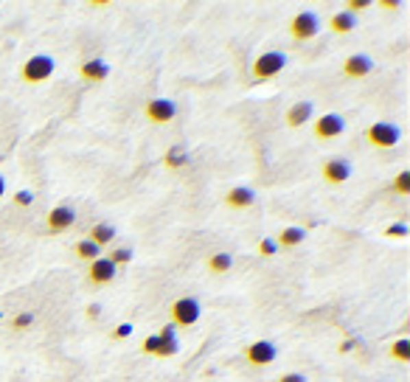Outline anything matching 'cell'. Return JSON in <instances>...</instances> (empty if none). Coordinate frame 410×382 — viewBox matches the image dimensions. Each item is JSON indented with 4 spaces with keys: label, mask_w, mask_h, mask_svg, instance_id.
<instances>
[{
    "label": "cell",
    "mask_w": 410,
    "mask_h": 382,
    "mask_svg": "<svg viewBox=\"0 0 410 382\" xmlns=\"http://www.w3.org/2000/svg\"><path fill=\"white\" fill-rule=\"evenodd\" d=\"M284 65H287V56L281 51H265L261 56H256V60H253L250 73H253L256 82H267V79L278 76L284 71Z\"/></svg>",
    "instance_id": "cell-1"
},
{
    "label": "cell",
    "mask_w": 410,
    "mask_h": 382,
    "mask_svg": "<svg viewBox=\"0 0 410 382\" xmlns=\"http://www.w3.org/2000/svg\"><path fill=\"white\" fill-rule=\"evenodd\" d=\"M53 60L48 53H37V56H32L23 68H20V79L25 82V84H43L51 73H53Z\"/></svg>",
    "instance_id": "cell-2"
},
{
    "label": "cell",
    "mask_w": 410,
    "mask_h": 382,
    "mask_svg": "<svg viewBox=\"0 0 410 382\" xmlns=\"http://www.w3.org/2000/svg\"><path fill=\"white\" fill-rule=\"evenodd\" d=\"M317 32H320V20L315 12H298L289 20V34L296 43H309L312 37H317Z\"/></svg>",
    "instance_id": "cell-3"
},
{
    "label": "cell",
    "mask_w": 410,
    "mask_h": 382,
    "mask_svg": "<svg viewBox=\"0 0 410 382\" xmlns=\"http://www.w3.org/2000/svg\"><path fill=\"white\" fill-rule=\"evenodd\" d=\"M402 138L399 127L396 124H388V121H376L365 130V141L371 146H376V150H391V146H396Z\"/></svg>",
    "instance_id": "cell-4"
},
{
    "label": "cell",
    "mask_w": 410,
    "mask_h": 382,
    "mask_svg": "<svg viewBox=\"0 0 410 382\" xmlns=\"http://www.w3.org/2000/svg\"><path fill=\"white\" fill-rule=\"evenodd\" d=\"M200 301L197 298H178L171 304V326H194V323L200 320Z\"/></svg>",
    "instance_id": "cell-5"
},
{
    "label": "cell",
    "mask_w": 410,
    "mask_h": 382,
    "mask_svg": "<svg viewBox=\"0 0 410 382\" xmlns=\"http://www.w3.org/2000/svg\"><path fill=\"white\" fill-rule=\"evenodd\" d=\"M278 357V348L270 343V340H256L245 348V360L253 366V368H267L273 366Z\"/></svg>",
    "instance_id": "cell-6"
},
{
    "label": "cell",
    "mask_w": 410,
    "mask_h": 382,
    "mask_svg": "<svg viewBox=\"0 0 410 382\" xmlns=\"http://www.w3.org/2000/svg\"><path fill=\"white\" fill-rule=\"evenodd\" d=\"M143 115L152 124H169L174 115H178V107H174L171 99H149L143 104Z\"/></svg>",
    "instance_id": "cell-7"
},
{
    "label": "cell",
    "mask_w": 410,
    "mask_h": 382,
    "mask_svg": "<svg viewBox=\"0 0 410 382\" xmlns=\"http://www.w3.org/2000/svg\"><path fill=\"white\" fill-rule=\"evenodd\" d=\"M115 273H119V267H115L107 256H99L96 261H91V267H87V281L93 287H107V284H112Z\"/></svg>",
    "instance_id": "cell-8"
},
{
    "label": "cell",
    "mask_w": 410,
    "mask_h": 382,
    "mask_svg": "<svg viewBox=\"0 0 410 382\" xmlns=\"http://www.w3.org/2000/svg\"><path fill=\"white\" fill-rule=\"evenodd\" d=\"M343 130H346V121L337 112H326L315 121V138L317 141H335V138L343 135Z\"/></svg>",
    "instance_id": "cell-9"
},
{
    "label": "cell",
    "mask_w": 410,
    "mask_h": 382,
    "mask_svg": "<svg viewBox=\"0 0 410 382\" xmlns=\"http://www.w3.org/2000/svg\"><path fill=\"white\" fill-rule=\"evenodd\" d=\"M320 174H324V180H326L329 186H340V183H346V180L351 178V166H348V160H343V158H329V160L324 163V169H320Z\"/></svg>",
    "instance_id": "cell-10"
},
{
    "label": "cell",
    "mask_w": 410,
    "mask_h": 382,
    "mask_svg": "<svg viewBox=\"0 0 410 382\" xmlns=\"http://www.w3.org/2000/svg\"><path fill=\"white\" fill-rule=\"evenodd\" d=\"M73 219H76V211H73V208H68V205H56V208L45 217V228H48L51 233H62V230H68V228L73 225Z\"/></svg>",
    "instance_id": "cell-11"
},
{
    "label": "cell",
    "mask_w": 410,
    "mask_h": 382,
    "mask_svg": "<svg viewBox=\"0 0 410 382\" xmlns=\"http://www.w3.org/2000/svg\"><path fill=\"white\" fill-rule=\"evenodd\" d=\"M371 68H374L371 56H365V53H351L348 60L343 62V76H346V79H363V76L371 73Z\"/></svg>",
    "instance_id": "cell-12"
},
{
    "label": "cell",
    "mask_w": 410,
    "mask_h": 382,
    "mask_svg": "<svg viewBox=\"0 0 410 382\" xmlns=\"http://www.w3.org/2000/svg\"><path fill=\"white\" fill-rule=\"evenodd\" d=\"M253 202H256V194L250 189H245V186H237V189H230L225 194V205H228V208H233V211H245V208H250Z\"/></svg>",
    "instance_id": "cell-13"
},
{
    "label": "cell",
    "mask_w": 410,
    "mask_h": 382,
    "mask_svg": "<svg viewBox=\"0 0 410 382\" xmlns=\"http://www.w3.org/2000/svg\"><path fill=\"white\" fill-rule=\"evenodd\" d=\"M158 340H160V348H158V357H174L180 351V343H178V332H174V326L169 323V326H163L158 332Z\"/></svg>",
    "instance_id": "cell-14"
},
{
    "label": "cell",
    "mask_w": 410,
    "mask_h": 382,
    "mask_svg": "<svg viewBox=\"0 0 410 382\" xmlns=\"http://www.w3.org/2000/svg\"><path fill=\"white\" fill-rule=\"evenodd\" d=\"M79 73H82L84 82L96 84V82H104V79L110 76V65H107L104 60H87V62L79 68Z\"/></svg>",
    "instance_id": "cell-15"
},
{
    "label": "cell",
    "mask_w": 410,
    "mask_h": 382,
    "mask_svg": "<svg viewBox=\"0 0 410 382\" xmlns=\"http://www.w3.org/2000/svg\"><path fill=\"white\" fill-rule=\"evenodd\" d=\"M312 102H298V104H292L289 110H287V127H292V130H298V127H304L309 119H312Z\"/></svg>",
    "instance_id": "cell-16"
},
{
    "label": "cell",
    "mask_w": 410,
    "mask_h": 382,
    "mask_svg": "<svg viewBox=\"0 0 410 382\" xmlns=\"http://www.w3.org/2000/svg\"><path fill=\"white\" fill-rule=\"evenodd\" d=\"M87 239H91L96 248H104V245H110L115 239V228L110 222H96L91 228V233H87Z\"/></svg>",
    "instance_id": "cell-17"
},
{
    "label": "cell",
    "mask_w": 410,
    "mask_h": 382,
    "mask_svg": "<svg viewBox=\"0 0 410 382\" xmlns=\"http://www.w3.org/2000/svg\"><path fill=\"white\" fill-rule=\"evenodd\" d=\"M329 28L335 34H348V32H354V28H357V17L348 14V12H337V14H332Z\"/></svg>",
    "instance_id": "cell-18"
},
{
    "label": "cell",
    "mask_w": 410,
    "mask_h": 382,
    "mask_svg": "<svg viewBox=\"0 0 410 382\" xmlns=\"http://www.w3.org/2000/svg\"><path fill=\"white\" fill-rule=\"evenodd\" d=\"M304 242V228H298V225H289V228H284L281 233H278V248H296V245H301Z\"/></svg>",
    "instance_id": "cell-19"
},
{
    "label": "cell",
    "mask_w": 410,
    "mask_h": 382,
    "mask_svg": "<svg viewBox=\"0 0 410 382\" xmlns=\"http://www.w3.org/2000/svg\"><path fill=\"white\" fill-rule=\"evenodd\" d=\"M73 253H76V259H82V261H96V259L101 256V248H96L91 239H82V242L73 248Z\"/></svg>",
    "instance_id": "cell-20"
},
{
    "label": "cell",
    "mask_w": 410,
    "mask_h": 382,
    "mask_svg": "<svg viewBox=\"0 0 410 382\" xmlns=\"http://www.w3.org/2000/svg\"><path fill=\"white\" fill-rule=\"evenodd\" d=\"M230 264H233V259H230V253H214L211 259H208V270L214 273V276H222V273H228L230 270Z\"/></svg>",
    "instance_id": "cell-21"
},
{
    "label": "cell",
    "mask_w": 410,
    "mask_h": 382,
    "mask_svg": "<svg viewBox=\"0 0 410 382\" xmlns=\"http://www.w3.org/2000/svg\"><path fill=\"white\" fill-rule=\"evenodd\" d=\"M388 351H391V357H394L396 363H410V340H407V337L394 340Z\"/></svg>",
    "instance_id": "cell-22"
},
{
    "label": "cell",
    "mask_w": 410,
    "mask_h": 382,
    "mask_svg": "<svg viewBox=\"0 0 410 382\" xmlns=\"http://www.w3.org/2000/svg\"><path fill=\"white\" fill-rule=\"evenodd\" d=\"M186 163H189V155H186V150H180V146H171V150L166 152V166L169 169H180Z\"/></svg>",
    "instance_id": "cell-23"
},
{
    "label": "cell",
    "mask_w": 410,
    "mask_h": 382,
    "mask_svg": "<svg viewBox=\"0 0 410 382\" xmlns=\"http://www.w3.org/2000/svg\"><path fill=\"white\" fill-rule=\"evenodd\" d=\"M391 191L399 194V197H407L410 194V171H399L396 180L391 183Z\"/></svg>",
    "instance_id": "cell-24"
},
{
    "label": "cell",
    "mask_w": 410,
    "mask_h": 382,
    "mask_svg": "<svg viewBox=\"0 0 410 382\" xmlns=\"http://www.w3.org/2000/svg\"><path fill=\"white\" fill-rule=\"evenodd\" d=\"M107 259L115 264V267H124V264H130V261H132V250H130V248H115Z\"/></svg>",
    "instance_id": "cell-25"
},
{
    "label": "cell",
    "mask_w": 410,
    "mask_h": 382,
    "mask_svg": "<svg viewBox=\"0 0 410 382\" xmlns=\"http://www.w3.org/2000/svg\"><path fill=\"white\" fill-rule=\"evenodd\" d=\"M32 323H34V315H32V312H20V315L12 320V329H14V332H25L28 326H32Z\"/></svg>",
    "instance_id": "cell-26"
},
{
    "label": "cell",
    "mask_w": 410,
    "mask_h": 382,
    "mask_svg": "<svg viewBox=\"0 0 410 382\" xmlns=\"http://www.w3.org/2000/svg\"><path fill=\"white\" fill-rule=\"evenodd\" d=\"M158 348H160L158 335H149V337L143 340V346H141V351H143V355H149V357H158Z\"/></svg>",
    "instance_id": "cell-27"
},
{
    "label": "cell",
    "mask_w": 410,
    "mask_h": 382,
    "mask_svg": "<svg viewBox=\"0 0 410 382\" xmlns=\"http://www.w3.org/2000/svg\"><path fill=\"white\" fill-rule=\"evenodd\" d=\"M385 237H388V239H405V237H407V225H405V222L388 225V228H385Z\"/></svg>",
    "instance_id": "cell-28"
},
{
    "label": "cell",
    "mask_w": 410,
    "mask_h": 382,
    "mask_svg": "<svg viewBox=\"0 0 410 382\" xmlns=\"http://www.w3.org/2000/svg\"><path fill=\"white\" fill-rule=\"evenodd\" d=\"M276 250H278V245H276V239H261L258 242V256H276Z\"/></svg>",
    "instance_id": "cell-29"
},
{
    "label": "cell",
    "mask_w": 410,
    "mask_h": 382,
    "mask_svg": "<svg viewBox=\"0 0 410 382\" xmlns=\"http://www.w3.org/2000/svg\"><path fill=\"white\" fill-rule=\"evenodd\" d=\"M371 6V0H348L346 3V9L343 12H348V14H354V12H365Z\"/></svg>",
    "instance_id": "cell-30"
},
{
    "label": "cell",
    "mask_w": 410,
    "mask_h": 382,
    "mask_svg": "<svg viewBox=\"0 0 410 382\" xmlns=\"http://www.w3.org/2000/svg\"><path fill=\"white\" fill-rule=\"evenodd\" d=\"M132 335V323H121V326L112 329V340H127Z\"/></svg>",
    "instance_id": "cell-31"
},
{
    "label": "cell",
    "mask_w": 410,
    "mask_h": 382,
    "mask_svg": "<svg viewBox=\"0 0 410 382\" xmlns=\"http://www.w3.org/2000/svg\"><path fill=\"white\" fill-rule=\"evenodd\" d=\"M34 202V194L32 191H17L14 194V205H23V208H25V205H32Z\"/></svg>",
    "instance_id": "cell-32"
},
{
    "label": "cell",
    "mask_w": 410,
    "mask_h": 382,
    "mask_svg": "<svg viewBox=\"0 0 410 382\" xmlns=\"http://www.w3.org/2000/svg\"><path fill=\"white\" fill-rule=\"evenodd\" d=\"M402 3H399V0H379V9H383V12H396Z\"/></svg>",
    "instance_id": "cell-33"
},
{
    "label": "cell",
    "mask_w": 410,
    "mask_h": 382,
    "mask_svg": "<svg viewBox=\"0 0 410 382\" xmlns=\"http://www.w3.org/2000/svg\"><path fill=\"white\" fill-rule=\"evenodd\" d=\"M278 382H306V377L304 374H284Z\"/></svg>",
    "instance_id": "cell-34"
},
{
    "label": "cell",
    "mask_w": 410,
    "mask_h": 382,
    "mask_svg": "<svg viewBox=\"0 0 410 382\" xmlns=\"http://www.w3.org/2000/svg\"><path fill=\"white\" fill-rule=\"evenodd\" d=\"M99 315H101V307H99V304H91V307H87V318H91V320L99 318Z\"/></svg>",
    "instance_id": "cell-35"
},
{
    "label": "cell",
    "mask_w": 410,
    "mask_h": 382,
    "mask_svg": "<svg viewBox=\"0 0 410 382\" xmlns=\"http://www.w3.org/2000/svg\"><path fill=\"white\" fill-rule=\"evenodd\" d=\"M351 348H354V340H346V343H340V351H343V355H348Z\"/></svg>",
    "instance_id": "cell-36"
},
{
    "label": "cell",
    "mask_w": 410,
    "mask_h": 382,
    "mask_svg": "<svg viewBox=\"0 0 410 382\" xmlns=\"http://www.w3.org/2000/svg\"><path fill=\"white\" fill-rule=\"evenodd\" d=\"M87 6H91V9H104V6H107V0H91Z\"/></svg>",
    "instance_id": "cell-37"
},
{
    "label": "cell",
    "mask_w": 410,
    "mask_h": 382,
    "mask_svg": "<svg viewBox=\"0 0 410 382\" xmlns=\"http://www.w3.org/2000/svg\"><path fill=\"white\" fill-rule=\"evenodd\" d=\"M3 194H6V180L0 178V200H3Z\"/></svg>",
    "instance_id": "cell-38"
},
{
    "label": "cell",
    "mask_w": 410,
    "mask_h": 382,
    "mask_svg": "<svg viewBox=\"0 0 410 382\" xmlns=\"http://www.w3.org/2000/svg\"><path fill=\"white\" fill-rule=\"evenodd\" d=\"M0 318H3V315H0Z\"/></svg>",
    "instance_id": "cell-39"
}]
</instances>
